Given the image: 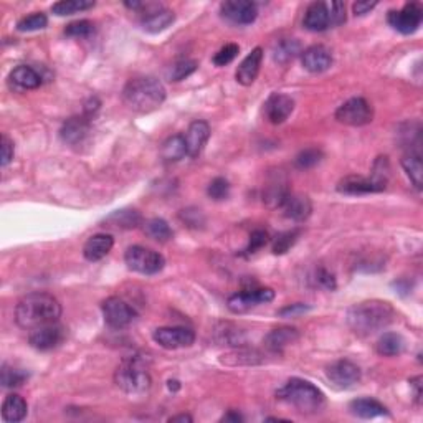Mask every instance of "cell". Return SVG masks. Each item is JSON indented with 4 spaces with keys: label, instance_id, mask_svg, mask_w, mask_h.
Wrapping results in <instances>:
<instances>
[{
    "label": "cell",
    "instance_id": "obj_1",
    "mask_svg": "<svg viewBox=\"0 0 423 423\" xmlns=\"http://www.w3.org/2000/svg\"><path fill=\"white\" fill-rule=\"evenodd\" d=\"M61 304L50 292H30L19 301L15 308V322L22 329L31 331L47 324L58 322Z\"/></svg>",
    "mask_w": 423,
    "mask_h": 423
},
{
    "label": "cell",
    "instance_id": "obj_2",
    "mask_svg": "<svg viewBox=\"0 0 423 423\" xmlns=\"http://www.w3.org/2000/svg\"><path fill=\"white\" fill-rule=\"evenodd\" d=\"M395 318L394 306L387 301L369 299L354 304L348 311V324L357 336H371L385 329Z\"/></svg>",
    "mask_w": 423,
    "mask_h": 423
},
{
    "label": "cell",
    "instance_id": "obj_3",
    "mask_svg": "<svg viewBox=\"0 0 423 423\" xmlns=\"http://www.w3.org/2000/svg\"><path fill=\"white\" fill-rule=\"evenodd\" d=\"M165 100V88L154 76H136L126 83L123 101L136 112H151Z\"/></svg>",
    "mask_w": 423,
    "mask_h": 423
},
{
    "label": "cell",
    "instance_id": "obj_4",
    "mask_svg": "<svg viewBox=\"0 0 423 423\" xmlns=\"http://www.w3.org/2000/svg\"><path fill=\"white\" fill-rule=\"evenodd\" d=\"M276 397L292 405L301 413H316L324 407V394L311 382L298 379L288 380L276 392Z\"/></svg>",
    "mask_w": 423,
    "mask_h": 423
},
{
    "label": "cell",
    "instance_id": "obj_5",
    "mask_svg": "<svg viewBox=\"0 0 423 423\" xmlns=\"http://www.w3.org/2000/svg\"><path fill=\"white\" fill-rule=\"evenodd\" d=\"M114 382L126 394H142L151 387V373L139 357H126L114 372Z\"/></svg>",
    "mask_w": 423,
    "mask_h": 423
},
{
    "label": "cell",
    "instance_id": "obj_6",
    "mask_svg": "<svg viewBox=\"0 0 423 423\" xmlns=\"http://www.w3.org/2000/svg\"><path fill=\"white\" fill-rule=\"evenodd\" d=\"M124 262L129 269L141 274H147V276L161 273L165 267L164 256L141 245L129 246L124 253Z\"/></svg>",
    "mask_w": 423,
    "mask_h": 423
},
{
    "label": "cell",
    "instance_id": "obj_7",
    "mask_svg": "<svg viewBox=\"0 0 423 423\" xmlns=\"http://www.w3.org/2000/svg\"><path fill=\"white\" fill-rule=\"evenodd\" d=\"M334 116L341 124L359 128V126L372 123L373 107L371 106V103L364 100V98H350L344 105L337 107Z\"/></svg>",
    "mask_w": 423,
    "mask_h": 423
},
{
    "label": "cell",
    "instance_id": "obj_8",
    "mask_svg": "<svg viewBox=\"0 0 423 423\" xmlns=\"http://www.w3.org/2000/svg\"><path fill=\"white\" fill-rule=\"evenodd\" d=\"M273 299L274 291L272 288H251V290H245L242 292H237V295H232L227 301V306L232 313L240 314L250 311V309H253L260 304L272 303Z\"/></svg>",
    "mask_w": 423,
    "mask_h": 423
},
{
    "label": "cell",
    "instance_id": "obj_9",
    "mask_svg": "<svg viewBox=\"0 0 423 423\" xmlns=\"http://www.w3.org/2000/svg\"><path fill=\"white\" fill-rule=\"evenodd\" d=\"M101 311L105 322L112 327V329L128 327L136 319V311L124 299L118 298V296H111V298L103 301Z\"/></svg>",
    "mask_w": 423,
    "mask_h": 423
},
{
    "label": "cell",
    "instance_id": "obj_10",
    "mask_svg": "<svg viewBox=\"0 0 423 423\" xmlns=\"http://www.w3.org/2000/svg\"><path fill=\"white\" fill-rule=\"evenodd\" d=\"M423 20V10L418 3H407L400 10H390L387 22L394 30L403 35H412L420 29Z\"/></svg>",
    "mask_w": 423,
    "mask_h": 423
},
{
    "label": "cell",
    "instance_id": "obj_11",
    "mask_svg": "<svg viewBox=\"0 0 423 423\" xmlns=\"http://www.w3.org/2000/svg\"><path fill=\"white\" fill-rule=\"evenodd\" d=\"M152 339L156 341V344H159L161 348L175 350L182 348H191L195 341V332L191 327L186 326H168V327H159L152 334Z\"/></svg>",
    "mask_w": 423,
    "mask_h": 423
},
{
    "label": "cell",
    "instance_id": "obj_12",
    "mask_svg": "<svg viewBox=\"0 0 423 423\" xmlns=\"http://www.w3.org/2000/svg\"><path fill=\"white\" fill-rule=\"evenodd\" d=\"M326 377L337 389H350V387L361 382L362 372L357 364L348 361V359H341V361H336L331 366H327Z\"/></svg>",
    "mask_w": 423,
    "mask_h": 423
},
{
    "label": "cell",
    "instance_id": "obj_13",
    "mask_svg": "<svg viewBox=\"0 0 423 423\" xmlns=\"http://www.w3.org/2000/svg\"><path fill=\"white\" fill-rule=\"evenodd\" d=\"M220 13L235 25H250L258 17V8L250 0H227L220 3Z\"/></svg>",
    "mask_w": 423,
    "mask_h": 423
},
{
    "label": "cell",
    "instance_id": "obj_14",
    "mask_svg": "<svg viewBox=\"0 0 423 423\" xmlns=\"http://www.w3.org/2000/svg\"><path fill=\"white\" fill-rule=\"evenodd\" d=\"M65 339V327L58 322L47 324V326L31 329L29 334V343L37 350H52L58 348Z\"/></svg>",
    "mask_w": 423,
    "mask_h": 423
},
{
    "label": "cell",
    "instance_id": "obj_15",
    "mask_svg": "<svg viewBox=\"0 0 423 423\" xmlns=\"http://www.w3.org/2000/svg\"><path fill=\"white\" fill-rule=\"evenodd\" d=\"M142 8H146V13H142L141 25L149 34H159L174 24L175 15L169 8L157 6V3H144Z\"/></svg>",
    "mask_w": 423,
    "mask_h": 423
},
{
    "label": "cell",
    "instance_id": "obj_16",
    "mask_svg": "<svg viewBox=\"0 0 423 423\" xmlns=\"http://www.w3.org/2000/svg\"><path fill=\"white\" fill-rule=\"evenodd\" d=\"M292 110H295V101L291 96L283 93H273L265 103V114L267 119L273 124H281L290 118Z\"/></svg>",
    "mask_w": 423,
    "mask_h": 423
},
{
    "label": "cell",
    "instance_id": "obj_17",
    "mask_svg": "<svg viewBox=\"0 0 423 423\" xmlns=\"http://www.w3.org/2000/svg\"><path fill=\"white\" fill-rule=\"evenodd\" d=\"M263 61V48L256 47L255 50H251L248 55L243 58V61L238 65L235 71V80L237 83H240L242 87H251L255 83L256 76L260 73Z\"/></svg>",
    "mask_w": 423,
    "mask_h": 423
},
{
    "label": "cell",
    "instance_id": "obj_18",
    "mask_svg": "<svg viewBox=\"0 0 423 423\" xmlns=\"http://www.w3.org/2000/svg\"><path fill=\"white\" fill-rule=\"evenodd\" d=\"M301 63L309 73H322L332 66V55L322 45H313L301 53Z\"/></svg>",
    "mask_w": 423,
    "mask_h": 423
},
{
    "label": "cell",
    "instance_id": "obj_19",
    "mask_svg": "<svg viewBox=\"0 0 423 423\" xmlns=\"http://www.w3.org/2000/svg\"><path fill=\"white\" fill-rule=\"evenodd\" d=\"M210 138V126L205 121H193V123L188 126L186 136H184V141H186V147H187V156L188 157H199L204 151L207 141Z\"/></svg>",
    "mask_w": 423,
    "mask_h": 423
},
{
    "label": "cell",
    "instance_id": "obj_20",
    "mask_svg": "<svg viewBox=\"0 0 423 423\" xmlns=\"http://www.w3.org/2000/svg\"><path fill=\"white\" fill-rule=\"evenodd\" d=\"M384 191L385 188L373 182L371 177H362V175H348L337 184V192L346 193V195H366V193H377Z\"/></svg>",
    "mask_w": 423,
    "mask_h": 423
},
{
    "label": "cell",
    "instance_id": "obj_21",
    "mask_svg": "<svg viewBox=\"0 0 423 423\" xmlns=\"http://www.w3.org/2000/svg\"><path fill=\"white\" fill-rule=\"evenodd\" d=\"M89 126H91V119L84 114L73 116V118L66 119L60 129L61 141L70 144V146H76V144L83 142L89 133Z\"/></svg>",
    "mask_w": 423,
    "mask_h": 423
},
{
    "label": "cell",
    "instance_id": "obj_22",
    "mask_svg": "<svg viewBox=\"0 0 423 423\" xmlns=\"http://www.w3.org/2000/svg\"><path fill=\"white\" fill-rule=\"evenodd\" d=\"M8 83L12 89L15 88L20 91H27V89H37L43 83V76L29 65H19L8 75Z\"/></svg>",
    "mask_w": 423,
    "mask_h": 423
},
{
    "label": "cell",
    "instance_id": "obj_23",
    "mask_svg": "<svg viewBox=\"0 0 423 423\" xmlns=\"http://www.w3.org/2000/svg\"><path fill=\"white\" fill-rule=\"evenodd\" d=\"M303 25L309 31H324L329 29L331 25V13L329 7L324 2H314L306 8Z\"/></svg>",
    "mask_w": 423,
    "mask_h": 423
},
{
    "label": "cell",
    "instance_id": "obj_24",
    "mask_svg": "<svg viewBox=\"0 0 423 423\" xmlns=\"http://www.w3.org/2000/svg\"><path fill=\"white\" fill-rule=\"evenodd\" d=\"M281 209L285 212V217L295 220V222H304V220H308L309 215H311L313 204L308 195H303V193H290Z\"/></svg>",
    "mask_w": 423,
    "mask_h": 423
},
{
    "label": "cell",
    "instance_id": "obj_25",
    "mask_svg": "<svg viewBox=\"0 0 423 423\" xmlns=\"http://www.w3.org/2000/svg\"><path fill=\"white\" fill-rule=\"evenodd\" d=\"M114 246V238L107 233L89 237L83 246V255L88 262H100Z\"/></svg>",
    "mask_w": 423,
    "mask_h": 423
},
{
    "label": "cell",
    "instance_id": "obj_26",
    "mask_svg": "<svg viewBox=\"0 0 423 423\" xmlns=\"http://www.w3.org/2000/svg\"><path fill=\"white\" fill-rule=\"evenodd\" d=\"M299 339V332L295 327H276V329L269 331L267 337H265V348H267L269 352H283V349L288 348V346L295 344L296 341Z\"/></svg>",
    "mask_w": 423,
    "mask_h": 423
},
{
    "label": "cell",
    "instance_id": "obj_27",
    "mask_svg": "<svg viewBox=\"0 0 423 423\" xmlns=\"http://www.w3.org/2000/svg\"><path fill=\"white\" fill-rule=\"evenodd\" d=\"M29 412V405L24 397L17 394H8L2 403V420L8 423L22 422Z\"/></svg>",
    "mask_w": 423,
    "mask_h": 423
},
{
    "label": "cell",
    "instance_id": "obj_28",
    "mask_svg": "<svg viewBox=\"0 0 423 423\" xmlns=\"http://www.w3.org/2000/svg\"><path fill=\"white\" fill-rule=\"evenodd\" d=\"M349 410L352 415L359 418H376L389 413L379 400L369 399V397L352 400V402L349 403Z\"/></svg>",
    "mask_w": 423,
    "mask_h": 423
},
{
    "label": "cell",
    "instance_id": "obj_29",
    "mask_svg": "<svg viewBox=\"0 0 423 423\" xmlns=\"http://www.w3.org/2000/svg\"><path fill=\"white\" fill-rule=\"evenodd\" d=\"M290 188H288V182L285 179L276 177L269 186L265 188L263 192V202L269 209H281L285 200L290 195Z\"/></svg>",
    "mask_w": 423,
    "mask_h": 423
},
{
    "label": "cell",
    "instance_id": "obj_30",
    "mask_svg": "<svg viewBox=\"0 0 423 423\" xmlns=\"http://www.w3.org/2000/svg\"><path fill=\"white\" fill-rule=\"evenodd\" d=\"M105 223H107V227L119 228V230H131L142 223V217L136 210L123 209L112 212L110 217H106Z\"/></svg>",
    "mask_w": 423,
    "mask_h": 423
},
{
    "label": "cell",
    "instance_id": "obj_31",
    "mask_svg": "<svg viewBox=\"0 0 423 423\" xmlns=\"http://www.w3.org/2000/svg\"><path fill=\"white\" fill-rule=\"evenodd\" d=\"M376 350L382 357H395V355H400L405 350L403 337L397 334V332H385L376 343Z\"/></svg>",
    "mask_w": 423,
    "mask_h": 423
},
{
    "label": "cell",
    "instance_id": "obj_32",
    "mask_svg": "<svg viewBox=\"0 0 423 423\" xmlns=\"http://www.w3.org/2000/svg\"><path fill=\"white\" fill-rule=\"evenodd\" d=\"M405 172H407L410 181L413 182L418 191L423 187V164H422V154L418 151H408L407 154L400 161Z\"/></svg>",
    "mask_w": 423,
    "mask_h": 423
},
{
    "label": "cell",
    "instance_id": "obj_33",
    "mask_svg": "<svg viewBox=\"0 0 423 423\" xmlns=\"http://www.w3.org/2000/svg\"><path fill=\"white\" fill-rule=\"evenodd\" d=\"M299 53H303V52H301V43L298 42V40L285 38V40H280V42L274 43L273 60L276 63H280V65H286V63L295 60Z\"/></svg>",
    "mask_w": 423,
    "mask_h": 423
},
{
    "label": "cell",
    "instance_id": "obj_34",
    "mask_svg": "<svg viewBox=\"0 0 423 423\" xmlns=\"http://www.w3.org/2000/svg\"><path fill=\"white\" fill-rule=\"evenodd\" d=\"M161 156L165 162H177L184 159L187 156V147L184 136L177 134V136L169 138L168 141L162 144L161 147Z\"/></svg>",
    "mask_w": 423,
    "mask_h": 423
},
{
    "label": "cell",
    "instance_id": "obj_35",
    "mask_svg": "<svg viewBox=\"0 0 423 423\" xmlns=\"http://www.w3.org/2000/svg\"><path fill=\"white\" fill-rule=\"evenodd\" d=\"M144 233L147 237L152 238V240L165 243L172 238L174 232L172 228L169 227V223L162 218H151L144 223Z\"/></svg>",
    "mask_w": 423,
    "mask_h": 423
},
{
    "label": "cell",
    "instance_id": "obj_36",
    "mask_svg": "<svg viewBox=\"0 0 423 423\" xmlns=\"http://www.w3.org/2000/svg\"><path fill=\"white\" fill-rule=\"evenodd\" d=\"M93 7H94L93 0H61V2L53 3L52 12L58 17H65V15H73V13L78 12L89 10V8Z\"/></svg>",
    "mask_w": 423,
    "mask_h": 423
},
{
    "label": "cell",
    "instance_id": "obj_37",
    "mask_svg": "<svg viewBox=\"0 0 423 423\" xmlns=\"http://www.w3.org/2000/svg\"><path fill=\"white\" fill-rule=\"evenodd\" d=\"M301 235V230L298 228H292V230L278 233L276 237H274L272 250L274 255H285L288 251L291 250V246H295V243L298 242V238Z\"/></svg>",
    "mask_w": 423,
    "mask_h": 423
},
{
    "label": "cell",
    "instance_id": "obj_38",
    "mask_svg": "<svg viewBox=\"0 0 423 423\" xmlns=\"http://www.w3.org/2000/svg\"><path fill=\"white\" fill-rule=\"evenodd\" d=\"M197 68H199V63L186 58V60H179L172 66H169V70L165 71V76H168L169 81H182L187 76H191Z\"/></svg>",
    "mask_w": 423,
    "mask_h": 423
},
{
    "label": "cell",
    "instance_id": "obj_39",
    "mask_svg": "<svg viewBox=\"0 0 423 423\" xmlns=\"http://www.w3.org/2000/svg\"><path fill=\"white\" fill-rule=\"evenodd\" d=\"M29 379V372L22 371V369H15L3 364L2 372H0V382L2 387L6 389H13V387H20L24 382Z\"/></svg>",
    "mask_w": 423,
    "mask_h": 423
},
{
    "label": "cell",
    "instance_id": "obj_40",
    "mask_svg": "<svg viewBox=\"0 0 423 423\" xmlns=\"http://www.w3.org/2000/svg\"><path fill=\"white\" fill-rule=\"evenodd\" d=\"M322 152L316 149V147H309V149L301 151L295 159V165L301 170L311 169L314 165H318L322 161Z\"/></svg>",
    "mask_w": 423,
    "mask_h": 423
},
{
    "label": "cell",
    "instance_id": "obj_41",
    "mask_svg": "<svg viewBox=\"0 0 423 423\" xmlns=\"http://www.w3.org/2000/svg\"><path fill=\"white\" fill-rule=\"evenodd\" d=\"M94 34V24L89 20H76L66 25L65 35L71 38H88Z\"/></svg>",
    "mask_w": 423,
    "mask_h": 423
},
{
    "label": "cell",
    "instance_id": "obj_42",
    "mask_svg": "<svg viewBox=\"0 0 423 423\" xmlns=\"http://www.w3.org/2000/svg\"><path fill=\"white\" fill-rule=\"evenodd\" d=\"M48 25V19L43 12H35L29 17H24L19 24H17V30L19 31H35L42 30Z\"/></svg>",
    "mask_w": 423,
    "mask_h": 423
},
{
    "label": "cell",
    "instance_id": "obj_43",
    "mask_svg": "<svg viewBox=\"0 0 423 423\" xmlns=\"http://www.w3.org/2000/svg\"><path fill=\"white\" fill-rule=\"evenodd\" d=\"M238 53H240V47H238L237 43H227L225 47H222L217 53H215L212 61H214L215 66H227L235 60Z\"/></svg>",
    "mask_w": 423,
    "mask_h": 423
},
{
    "label": "cell",
    "instance_id": "obj_44",
    "mask_svg": "<svg viewBox=\"0 0 423 423\" xmlns=\"http://www.w3.org/2000/svg\"><path fill=\"white\" fill-rule=\"evenodd\" d=\"M207 193H209L210 199H214V200H217V202L228 199V195H230V184H228L227 179L215 177L214 181H212L209 184Z\"/></svg>",
    "mask_w": 423,
    "mask_h": 423
},
{
    "label": "cell",
    "instance_id": "obj_45",
    "mask_svg": "<svg viewBox=\"0 0 423 423\" xmlns=\"http://www.w3.org/2000/svg\"><path fill=\"white\" fill-rule=\"evenodd\" d=\"M269 242V235L267 230H262V228H258V230L251 232L248 245H246V248L243 250L246 255H253L258 250H262L265 245Z\"/></svg>",
    "mask_w": 423,
    "mask_h": 423
},
{
    "label": "cell",
    "instance_id": "obj_46",
    "mask_svg": "<svg viewBox=\"0 0 423 423\" xmlns=\"http://www.w3.org/2000/svg\"><path fill=\"white\" fill-rule=\"evenodd\" d=\"M228 359H235V362L232 364H256L260 362V354L255 352V350L240 349V350H233V352L227 355H222V362L228 361Z\"/></svg>",
    "mask_w": 423,
    "mask_h": 423
},
{
    "label": "cell",
    "instance_id": "obj_47",
    "mask_svg": "<svg viewBox=\"0 0 423 423\" xmlns=\"http://www.w3.org/2000/svg\"><path fill=\"white\" fill-rule=\"evenodd\" d=\"M314 281H316V285L319 288H324V290H327V291H334L337 286L334 274H332L329 269H326V268L316 269V273H314Z\"/></svg>",
    "mask_w": 423,
    "mask_h": 423
},
{
    "label": "cell",
    "instance_id": "obj_48",
    "mask_svg": "<svg viewBox=\"0 0 423 423\" xmlns=\"http://www.w3.org/2000/svg\"><path fill=\"white\" fill-rule=\"evenodd\" d=\"M0 149H2V156H0V165L2 168H7L13 159V154H15V147H13V141L8 136L3 134L2 141H0Z\"/></svg>",
    "mask_w": 423,
    "mask_h": 423
},
{
    "label": "cell",
    "instance_id": "obj_49",
    "mask_svg": "<svg viewBox=\"0 0 423 423\" xmlns=\"http://www.w3.org/2000/svg\"><path fill=\"white\" fill-rule=\"evenodd\" d=\"M311 311V306L303 304V303H296V304H290L286 306V308H281L280 311H278V316L281 318H298L301 314Z\"/></svg>",
    "mask_w": 423,
    "mask_h": 423
},
{
    "label": "cell",
    "instance_id": "obj_50",
    "mask_svg": "<svg viewBox=\"0 0 423 423\" xmlns=\"http://www.w3.org/2000/svg\"><path fill=\"white\" fill-rule=\"evenodd\" d=\"M331 13V25L332 27H339L346 22V6L344 2H332V6L329 8Z\"/></svg>",
    "mask_w": 423,
    "mask_h": 423
},
{
    "label": "cell",
    "instance_id": "obj_51",
    "mask_svg": "<svg viewBox=\"0 0 423 423\" xmlns=\"http://www.w3.org/2000/svg\"><path fill=\"white\" fill-rule=\"evenodd\" d=\"M377 7V2H355L352 6V10L355 15H366V13H369L372 10V8Z\"/></svg>",
    "mask_w": 423,
    "mask_h": 423
},
{
    "label": "cell",
    "instance_id": "obj_52",
    "mask_svg": "<svg viewBox=\"0 0 423 423\" xmlns=\"http://www.w3.org/2000/svg\"><path fill=\"white\" fill-rule=\"evenodd\" d=\"M100 106L101 105H100V101H98V98H89L87 105H84V112H83V114L88 116V118L91 119L93 116H94V112L100 110Z\"/></svg>",
    "mask_w": 423,
    "mask_h": 423
},
{
    "label": "cell",
    "instance_id": "obj_53",
    "mask_svg": "<svg viewBox=\"0 0 423 423\" xmlns=\"http://www.w3.org/2000/svg\"><path fill=\"white\" fill-rule=\"evenodd\" d=\"M410 385L413 387V389H415L417 402H420V399H422V377L418 376V377H415V379H412Z\"/></svg>",
    "mask_w": 423,
    "mask_h": 423
},
{
    "label": "cell",
    "instance_id": "obj_54",
    "mask_svg": "<svg viewBox=\"0 0 423 423\" xmlns=\"http://www.w3.org/2000/svg\"><path fill=\"white\" fill-rule=\"evenodd\" d=\"M222 422H243V417L240 415V413L230 410L227 415L222 418Z\"/></svg>",
    "mask_w": 423,
    "mask_h": 423
},
{
    "label": "cell",
    "instance_id": "obj_55",
    "mask_svg": "<svg viewBox=\"0 0 423 423\" xmlns=\"http://www.w3.org/2000/svg\"><path fill=\"white\" fill-rule=\"evenodd\" d=\"M170 423H177V422H182V423H191L192 422V417L191 415H186V413H182V415H175V417H170L169 418Z\"/></svg>",
    "mask_w": 423,
    "mask_h": 423
},
{
    "label": "cell",
    "instance_id": "obj_56",
    "mask_svg": "<svg viewBox=\"0 0 423 423\" xmlns=\"http://www.w3.org/2000/svg\"><path fill=\"white\" fill-rule=\"evenodd\" d=\"M168 387H169V390H172V392H175V390L181 389V384H179V380H169L168 382Z\"/></svg>",
    "mask_w": 423,
    "mask_h": 423
}]
</instances>
